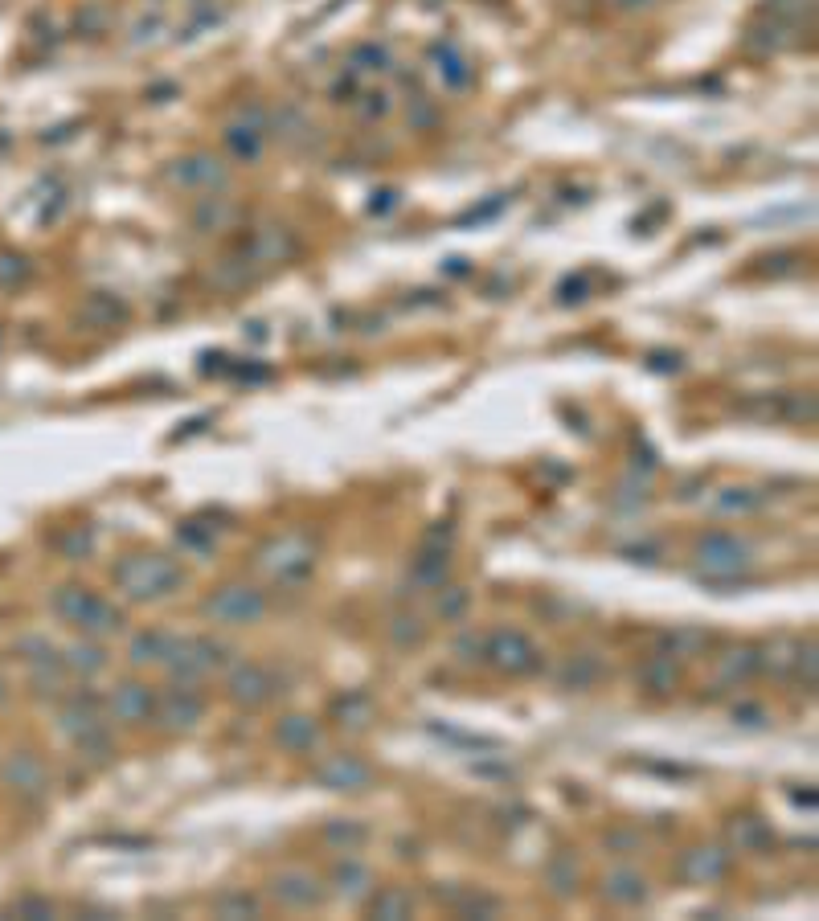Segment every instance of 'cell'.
I'll use <instances>...</instances> for the list:
<instances>
[{
    "label": "cell",
    "instance_id": "obj_1",
    "mask_svg": "<svg viewBox=\"0 0 819 921\" xmlns=\"http://www.w3.org/2000/svg\"><path fill=\"white\" fill-rule=\"evenodd\" d=\"M115 578L123 582V590L132 598H160L181 582V569L168 565L164 557H127L115 569Z\"/></svg>",
    "mask_w": 819,
    "mask_h": 921
},
{
    "label": "cell",
    "instance_id": "obj_2",
    "mask_svg": "<svg viewBox=\"0 0 819 921\" xmlns=\"http://www.w3.org/2000/svg\"><path fill=\"white\" fill-rule=\"evenodd\" d=\"M263 610H267L263 594H258V590H246V586H226V590H218V594L205 602V614H209V619H218V623H226V627H242V623L263 619Z\"/></svg>",
    "mask_w": 819,
    "mask_h": 921
},
{
    "label": "cell",
    "instance_id": "obj_3",
    "mask_svg": "<svg viewBox=\"0 0 819 921\" xmlns=\"http://www.w3.org/2000/svg\"><path fill=\"white\" fill-rule=\"evenodd\" d=\"M58 610L66 614V619H74L82 631H95V635H111L123 627V614L111 610L107 602L91 598V594H82V590H70L58 598Z\"/></svg>",
    "mask_w": 819,
    "mask_h": 921
},
{
    "label": "cell",
    "instance_id": "obj_4",
    "mask_svg": "<svg viewBox=\"0 0 819 921\" xmlns=\"http://www.w3.org/2000/svg\"><path fill=\"white\" fill-rule=\"evenodd\" d=\"M492 664L500 668V672H529L533 664H537V651H533V643L525 639V635H516V631H500L496 639H492Z\"/></svg>",
    "mask_w": 819,
    "mask_h": 921
},
{
    "label": "cell",
    "instance_id": "obj_5",
    "mask_svg": "<svg viewBox=\"0 0 819 921\" xmlns=\"http://www.w3.org/2000/svg\"><path fill=\"white\" fill-rule=\"evenodd\" d=\"M746 561L750 557H746V549L734 537H709L701 545V565L709 569V574H738Z\"/></svg>",
    "mask_w": 819,
    "mask_h": 921
},
{
    "label": "cell",
    "instance_id": "obj_6",
    "mask_svg": "<svg viewBox=\"0 0 819 921\" xmlns=\"http://www.w3.org/2000/svg\"><path fill=\"white\" fill-rule=\"evenodd\" d=\"M172 177H177L181 185H201V189H222L226 185V168L218 160H209V156H189V160H177V168H172Z\"/></svg>",
    "mask_w": 819,
    "mask_h": 921
},
{
    "label": "cell",
    "instance_id": "obj_7",
    "mask_svg": "<svg viewBox=\"0 0 819 921\" xmlns=\"http://www.w3.org/2000/svg\"><path fill=\"white\" fill-rule=\"evenodd\" d=\"M230 696L238 700V705H263V700L271 696V676L263 672V668H254V664H246V668H238L234 672V680H230Z\"/></svg>",
    "mask_w": 819,
    "mask_h": 921
},
{
    "label": "cell",
    "instance_id": "obj_8",
    "mask_svg": "<svg viewBox=\"0 0 819 921\" xmlns=\"http://www.w3.org/2000/svg\"><path fill=\"white\" fill-rule=\"evenodd\" d=\"M160 717L168 721V729H189V725L201 717V696H193L189 688H177V692L164 700Z\"/></svg>",
    "mask_w": 819,
    "mask_h": 921
},
{
    "label": "cell",
    "instance_id": "obj_9",
    "mask_svg": "<svg viewBox=\"0 0 819 921\" xmlns=\"http://www.w3.org/2000/svg\"><path fill=\"white\" fill-rule=\"evenodd\" d=\"M320 778H324L328 786H336V791H357V786L369 782V770H365L361 762H353V758H332V762L320 770Z\"/></svg>",
    "mask_w": 819,
    "mask_h": 921
},
{
    "label": "cell",
    "instance_id": "obj_10",
    "mask_svg": "<svg viewBox=\"0 0 819 921\" xmlns=\"http://www.w3.org/2000/svg\"><path fill=\"white\" fill-rule=\"evenodd\" d=\"M275 897L287 901V905H316V901H320L316 881H312L308 872H287V876H279V881H275Z\"/></svg>",
    "mask_w": 819,
    "mask_h": 921
},
{
    "label": "cell",
    "instance_id": "obj_11",
    "mask_svg": "<svg viewBox=\"0 0 819 921\" xmlns=\"http://www.w3.org/2000/svg\"><path fill=\"white\" fill-rule=\"evenodd\" d=\"M148 709H152L148 688H140V684H123V688L115 692V713H119L123 721H144V717H148Z\"/></svg>",
    "mask_w": 819,
    "mask_h": 921
},
{
    "label": "cell",
    "instance_id": "obj_12",
    "mask_svg": "<svg viewBox=\"0 0 819 921\" xmlns=\"http://www.w3.org/2000/svg\"><path fill=\"white\" fill-rule=\"evenodd\" d=\"M226 144H230V152H234L238 160H258V156H263V136H258V127L234 123V127L226 131Z\"/></svg>",
    "mask_w": 819,
    "mask_h": 921
},
{
    "label": "cell",
    "instance_id": "obj_13",
    "mask_svg": "<svg viewBox=\"0 0 819 921\" xmlns=\"http://www.w3.org/2000/svg\"><path fill=\"white\" fill-rule=\"evenodd\" d=\"M279 741L291 745V750H312V745L320 741V733H316V725H312L308 717H291V721L279 729Z\"/></svg>",
    "mask_w": 819,
    "mask_h": 921
},
{
    "label": "cell",
    "instance_id": "obj_14",
    "mask_svg": "<svg viewBox=\"0 0 819 921\" xmlns=\"http://www.w3.org/2000/svg\"><path fill=\"white\" fill-rule=\"evenodd\" d=\"M172 647H177V643H172L168 635H140L136 639V647H132V660L136 664H144V660H168V655H172Z\"/></svg>",
    "mask_w": 819,
    "mask_h": 921
},
{
    "label": "cell",
    "instance_id": "obj_15",
    "mask_svg": "<svg viewBox=\"0 0 819 921\" xmlns=\"http://www.w3.org/2000/svg\"><path fill=\"white\" fill-rule=\"evenodd\" d=\"M607 897L611 901H639L643 897V881H639V876H631V872H615L611 885H607Z\"/></svg>",
    "mask_w": 819,
    "mask_h": 921
},
{
    "label": "cell",
    "instance_id": "obj_16",
    "mask_svg": "<svg viewBox=\"0 0 819 921\" xmlns=\"http://www.w3.org/2000/svg\"><path fill=\"white\" fill-rule=\"evenodd\" d=\"M373 909H377L381 917H406V913H410V901H406L402 893H385V897H381Z\"/></svg>",
    "mask_w": 819,
    "mask_h": 921
}]
</instances>
